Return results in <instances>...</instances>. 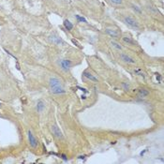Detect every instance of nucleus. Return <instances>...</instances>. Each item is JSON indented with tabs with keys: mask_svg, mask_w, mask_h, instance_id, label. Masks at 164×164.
<instances>
[{
	"mask_svg": "<svg viewBox=\"0 0 164 164\" xmlns=\"http://www.w3.org/2000/svg\"><path fill=\"white\" fill-rule=\"evenodd\" d=\"M49 86H50V90H51V92L55 95H60V94L66 93V90L64 89V87H63L61 81L56 77L50 78Z\"/></svg>",
	"mask_w": 164,
	"mask_h": 164,
	"instance_id": "f257e3e1",
	"label": "nucleus"
},
{
	"mask_svg": "<svg viewBox=\"0 0 164 164\" xmlns=\"http://www.w3.org/2000/svg\"><path fill=\"white\" fill-rule=\"evenodd\" d=\"M58 65L63 71L68 72V71L70 70V69L72 67V62L69 59H59Z\"/></svg>",
	"mask_w": 164,
	"mask_h": 164,
	"instance_id": "f03ea898",
	"label": "nucleus"
},
{
	"mask_svg": "<svg viewBox=\"0 0 164 164\" xmlns=\"http://www.w3.org/2000/svg\"><path fill=\"white\" fill-rule=\"evenodd\" d=\"M124 23L129 26L131 28H135V29H139V23L138 22L131 16H126L124 17Z\"/></svg>",
	"mask_w": 164,
	"mask_h": 164,
	"instance_id": "7ed1b4c3",
	"label": "nucleus"
},
{
	"mask_svg": "<svg viewBox=\"0 0 164 164\" xmlns=\"http://www.w3.org/2000/svg\"><path fill=\"white\" fill-rule=\"evenodd\" d=\"M49 40H50V41H51L52 43H54L55 45H65V41H63L59 36H57L55 34H53V35L50 36L49 37Z\"/></svg>",
	"mask_w": 164,
	"mask_h": 164,
	"instance_id": "20e7f679",
	"label": "nucleus"
},
{
	"mask_svg": "<svg viewBox=\"0 0 164 164\" xmlns=\"http://www.w3.org/2000/svg\"><path fill=\"white\" fill-rule=\"evenodd\" d=\"M119 58H120L123 62L127 63V64H135V63H136V60H135L133 57H131L130 55H127V54H124V53H122V54L119 55Z\"/></svg>",
	"mask_w": 164,
	"mask_h": 164,
	"instance_id": "39448f33",
	"label": "nucleus"
},
{
	"mask_svg": "<svg viewBox=\"0 0 164 164\" xmlns=\"http://www.w3.org/2000/svg\"><path fill=\"white\" fill-rule=\"evenodd\" d=\"M27 135H28V141H29L30 146L33 147V148H36V147L37 146V144H39V142H37V138L35 137V135H34L30 130L28 131Z\"/></svg>",
	"mask_w": 164,
	"mask_h": 164,
	"instance_id": "423d86ee",
	"label": "nucleus"
},
{
	"mask_svg": "<svg viewBox=\"0 0 164 164\" xmlns=\"http://www.w3.org/2000/svg\"><path fill=\"white\" fill-rule=\"evenodd\" d=\"M106 34H108L112 39H119L120 37V32L117 29H112V28H106L105 29Z\"/></svg>",
	"mask_w": 164,
	"mask_h": 164,
	"instance_id": "0eeeda50",
	"label": "nucleus"
},
{
	"mask_svg": "<svg viewBox=\"0 0 164 164\" xmlns=\"http://www.w3.org/2000/svg\"><path fill=\"white\" fill-rule=\"evenodd\" d=\"M51 130H52V133L55 135V137H56L57 139H63V138H64L61 130L57 127L56 125H53V126H52V127H51Z\"/></svg>",
	"mask_w": 164,
	"mask_h": 164,
	"instance_id": "6e6552de",
	"label": "nucleus"
},
{
	"mask_svg": "<svg viewBox=\"0 0 164 164\" xmlns=\"http://www.w3.org/2000/svg\"><path fill=\"white\" fill-rule=\"evenodd\" d=\"M84 76L88 79V80H90L92 82H95V83H98V79L95 76V75H93L92 73H90L89 71H84Z\"/></svg>",
	"mask_w": 164,
	"mask_h": 164,
	"instance_id": "1a4fd4ad",
	"label": "nucleus"
},
{
	"mask_svg": "<svg viewBox=\"0 0 164 164\" xmlns=\"http://www.w3.org/2000/svg\"><path fill=\"white\" fill-rule=\"evenodd\" d=\"M45 109V102H43V100H39L36 105V110L37 112H42Z\"/></svg>",
	"mask_w": 164,
	"mask_h": 164,
	"instance_id": "9d476101",
	"label": "nucleus"
},
{
	"mask_svg": "<svg viewBox=\"0 0 164 164\" xmlns=\"http://www.w3.org/2000/svg\"><path fill=\"white\" fill-rule=\"evenodd\" d=\"M138 95H139V97H141V98H144V97H147L149 95V91L144 89V88H141V89L139 90V92H138Z\"/></svg>",
	"mask_w": 164,
	"mask_h": 164,
	"instance_id": "9b49d317",
	"label": "nucleus"
},
{
	"mask_svg": "<svg viewBox=\"0 0 164 164\" xmlns=\"http://www.w3.org/2000/svg\"><path fill=\"white\" fill-rule=\"evenodd\" d=\"M123 41L126 42V43H128V44H130V45H134L135 44L134 41L131 39V37H123Z\"/></svg>",
	"mask_w": 164,
	"mask_h": 164,
	"instance_id": "f8f14e48",
	"label": "nucleus"
},
{
	"mask_svg": "<svg viewBox=\"0 0 164 164\" xmlns=\"http://www.w3.org/2000/svg\"><path fill=\"white\" fill-rule=\"evenodd\" d=\"M111 45H112V47H113L115 49H116V50H118V51H121V50L123 49V47L118 43V42H116V41H111Z\"/></svg>",
	"mask_w": 164,
	"mask_h": 164,
	"instance_id": "ddd939ff",
	"label": "nucleus"
},
{
	"mask_svg": "<svg viewBox=\"0 0 164 164\" xmlns=\"http://www.w3.org/2000/svg\"><path fill=\"white\" fill-rule=\"evenodd\" d=\"M64 27H66V29L71 30V29L73 28V24H72L69 20H65V21H64Z\"/></svg>",
	"mask_w": 164,
	"mask_h": 164,
	"instance_id": "4468645a",
	"label": "nucleus"
},
{
	"mask_svg": "<svg viewBox=\"0 0 164 164\" xmlns=\"http://www.w3.org/2000/svg\"><path fill=\"white\" fill-rule=\"evenodd\" d=\"M132 9L137 12V13H142V9L139 8L138 6H136V5H132Z\"/></svg>",
	"mask_w": 164,
	"mask_h": 164,
	"instance_id": "2eb2a0df",
	"label": "nucleus"
},
{
	"mask_svg": "<svg viewBox=\"0 0 164 164\" xmlns=\"http://www.w3.org/2000/svg\"><path fill=\"white\" fill-rule=\"evenodd\" d=\"M110 1L112 4H115V5H121L122 2H123V0H110Z\"/></svg>",
	"mask_w": 164,
	"mask_h": 164,
	"instance_id": "dca6fc26",
	"label": "nucleus"
},
{
	"mask_svg": "<svg viewBox=\"0 0 164 164\" xmlns=\"http://www.w3.org/2000/svg\"><path fill=\"white\" fill-rule=\"evenodd\" d=\"M76 18H77L78 22H84V23H86V20H85L84 17H81L80 15H76Z\"/></svg>",
	"mask_w": 164,
	"mask_h": 164,
	"instance_id": "f3484780",
	"label": "nucleus"
},
{
	"mask_svg": "<svg viewBox=\"0 0 164 164\" xmlns=\"http://www.w3.org/2000/svg\"><path fill=\"white\" fill-rule=\"evenodd\" d=\"M135 73H137L138 75H140V76H143V71L141 70H135Z\"/></svg>",
	"mask_w": 164,
	"mask_h": 164,
	"instance_id": "a211bd4d",
	"label": "nucleus"
}]
</instances>
